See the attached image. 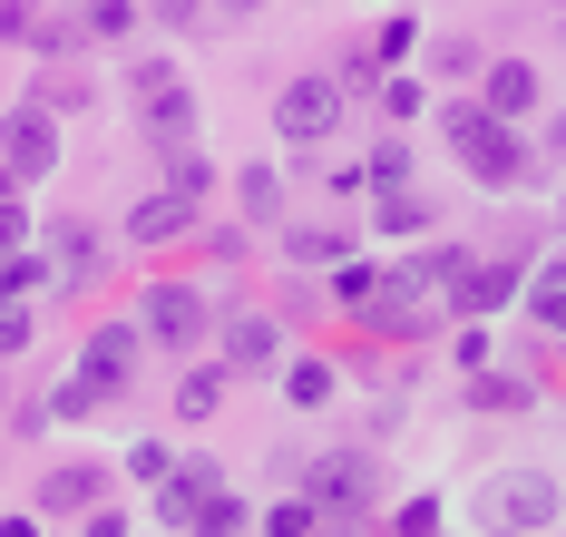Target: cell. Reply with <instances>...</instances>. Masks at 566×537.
Segmentation results:
<instances>
[{
	"label": "cell",
	"mask_w": 566,
	"mask_h": 537,
	"mask_svg": "<svg viewBox=\"0 0 566 537\" xmlns=\"http://www.w3.org/2000/svg\"><path fill=\"white\" fill-rule=\"evenodd\" d=\"M450 147H459V167L489 177V186H517V177H527V147H517V127L499 118V108H450Z\"/></svg>",
	"instance_id": "1"
},
{
	"label": "cell",
	"mask_w": 566,
	"mask_h": 537,
	"mask_svg": "<svg viewBox=\"0 0 566 537\" xmlns=\"http://www.w3.org/2000/svg\"><path fill=\"white\" fill-rule=\"evenodd\" d=\"M557 478L547 470H509V478H489V488H479V518H489V528H557Z\"/></svg>",
	"instance_id": "2"
},
{
	"label": "cell",
	"mask_w": 566,
	"mask_h": 537,
	"mask_svg": "<svg viewBox=\"0 0 566 537\" xmlns=\"http://www.w3.org/2000/svg\"><path fill=\"white\" fill-rule=\"evenodd\" d=\"M137 108H147V137L157 147H196V98H186L176 60H137Z\"/></svg>",
	"instance_id": "3"
},
{
	"label": "cell",
	"mask_w": 566,
	"mask_h": 537,
	"mask_svg": "<svg viewBox=\"0 0 566 537\" xmlns=\"http://www.w3.org/2000/svg\"><path fill=\"white\" fill-rule=\"evenodd\" d=\"M303 508H313V518H361V508H371V460H361V450L313 460V470H303Z\"/></svg>",
	"instance_id": "4"
},
{
	"label": "cell",
	"mask_w": 566,
	"mask_h": 537,
	"mask_svg": "<svg viewBox=\"0 0 566 537\" xmlns=\"http://www.w3.org/2000/svg\"><path fill=\"white\" fill-rule=\"evenodd\" d=\"M274 137L283 147H323V137H342V88L333 78H293L274 98Z\"/></svg>",
	"instance_id": "5"
},
{
	"label": "cell",
	"mask_w": 566,
	"mask_h": 537,
	"mask_svg": "<svg viewBox=\"0 0 566 537\" xmlns=\"http://www.w3.org/2000/svg\"><path fill=\"white\" fill-rule=\"evenodd\" d=\"M137 333H147V343H167V352H186V343L206 333V294H196V284H157L147 313H137Z\"/></svg>",
	"instance_id": "6"
},
{
	"label": "cell",
	"mask_w": 566,
	"mask_h": 537,
	"mask_svg": "<svg viewBox=\"0 0 566 537\" xmlns=\"http://www.w3.org/2000/svg\"><path fill=\"white\" fill-rule=\"evenodd\" d=\"M137 323H108V333H88V352H78V381H88V401H108V391H127V371H137Z\"/></svg>",
	"instance_id": "7"
},
{
	"label": "cell",
	"mask_w": 566,
	"mask_h": 537,
	"mask_svg": "<svg viewBox=\"0 0 566 537\" xmlns=\"http://www.w3.org/2000/svg\"><path fill=\"white\" fill-rule=\"evenodd\" d=\"M0 157H10V177H50V167H59L50 108H10V118H0Z\"/></svg>",
	"instance_id": "8"
},
{
	"label": "cell",
	"mask_w": 566,
	"mask_h": 537,
	"mask_svg": "<svg viewBox=\"0 0 566 537\" xmlns=\"http://www.w3.org/2000/svg\"><path fill=\"white\" fill-rule=\"evenodd\" d=\"M537 88H547V78H537L527 60H489V108H499V118H527Z\"/></svg>",
	"instance_id": "9"
},
{
	"label": "cell",
	"mask_w": 566,
	"mask_h": 537,
	"mask_svg": "<svg viewBox=\"0 0 566 537\" xmlns=\"http://www.w3.org/2000/svg\"><path fill=\"white\" fill-rule=\"evenodd\" d=\"M127 225H137L147 244H167V235H186V225H196V196H176V186H167V196H147Z\"/></svg>",
	"instance_id": "10"
},
{
	"label": "cell",
	"mask_w": 566,
	"mask_h": 537,
	"mask_svg": "<svg viewBox=\"0 0 566 537\" xmlns=\"http://www.w3.org/2000/svg\"><path fill=\"white\" fill-rule=\"evenodd\" d=\"M226 361L234 371H264V361H274V323H264V313H234L226 323Z\"/></svg>",
	"instance_id": "11"
},
{
	"label": "cell",
	"mask_w": 566,
	"mask_h": 537,
	"mask_svg": "<svg viewBox=\"0 0 566 537\" xmlns=\"http://www.w3.org/2000/svg\"><path fill=\"white\" fill-rule=\"evenodd\" d=\"M40 508H50V518H78V508H98V470H50Z\"/></svg>",
	"instance_id": "12"
},
{
	"label": "cell",
	"mask_w": 566,
	"mask_h": 537,
	"mask_svg": "<svg viewBox=\"0 0 566 537\" xmlns=\"http://www.w3.org/2000/svg\"><path fill=\"white\" fill-rule=\"evenodd\" d=\"M527 313H537L547 333H566V264H537V274H527Z\"/></svg>",
	"instance_id": "13"
},
{
	"label": "cell",
	"mask_w": 566,
	"mask_h": 537,
	"mask_svg": "<svg viewBox=\"0 0 566 537\" xmlns=\"http://www.w3.org/2000/svg\"><path fill=\"white\" fill-rule=\"evenodd\" d=\"M283 391H293L303 411H313V401H333V361H293V371H283Z\"/></svg>",
	"instance_id": "14"
},
{
	"label": "cell",
	"mask_w": 566,
	"mask_h": 537,
	"mask_svg": "<svg viewBox=\"0 0 566 537\" xmlns=\"http://www.w3.org/2000/svg\"><path fill=\"white\" fill-rule=\"evenodd\" d=\"M234 196H244V206H254V215H274V206H283V186H274V167H244V177H234Z\"/></svg>",
	"instance_id": "15"
},
{
	"label": "cell",
	"mask_w": 566,
	"mask_h": 537,
	"mask_svg": "<svg viewBox=\"0 0 566 537\" xmlns=\"http://www.w3.org/2000/svg\"><path fill=\"white\" fill-rule=\"evenodd\" d=\"M216 401H226V381H216V371H196V381L176 391V411H186V420H206V411H216Z\"/></svg>",
	"instance_id": "16"
},
{
	"label": "cell",
	"mask_w": 566,
	"mask_h": 537,
	"mask_svg": "<svg viewBox=\"0 0 566 537\" xmlns=\"http://www.w3.org/2000/svg\"><path fill=\"white\" fill-rule=\"evenodd\" d=\"M20 343H30V313H20V303H10V294H0V361H10V352H20Z\"/></svg>",
	"instance_id": "17"
},
{
	"label": "cell",
	"mask_w": 566,
	"mask_h": 537,
	"mask_svg": "<svg viewBox=\"0 0 566 537\" xmlns=\"http://www.w3.org/2000/svg\"><path fill=\"white\" fill-rule=\"evenodd\" d=\"M293 254H303V264H333V254H342V235H323V225H303V235H293Z\"/></svg>",
	"instance_id": "18"
},
{
	"label": "cell",
	"mask_w": 566,
	"mask_h": 537,
	"mask_svg": "<svg viewBox=\"0 0 566 537\" xmlns=\"http://www.w3.org/2000/svg\"><path fill=\"white\" fill-rule=\"evenodd\" d=\"M20 235H30V215H20V206H10V196H0V264H10V254H20Z\"/></svg>",
	"instance_id": "19"
},
{
	"label": "cell",
	"mask_w": 566,
	"mask_h": 537,
	"mask_svg": "<svg viewBox=\"0 0 566 537\" xmlns=\"http://www.w3.org/2000/svg\"><path fill=\"white\" fill-rule=\"evenodd\" d=\"M157 20H167V30H186V20H206V0H157Z\"/></svg>",
	"instance_id": "20"
},
{
	"label": "cell",
	"mask_w": 566,
	"mask_h": 537,
	"mask_svg": "<svg viewBox=\"0 0 566 537\" xmlns=\"http://www.w3.org/2000/svg\"><path fill=\"white\" fill-rule=\"evenodd\" d=\"M10 186H20V177H10V157H0V196H10Z\"/></svg>",
	"instance_id": "21"
},
{
	"label": "cell",
	"mask_w": 566,
	"mask_h": 537,
	"mask_svg": "<svg viewBox=\"0 0 566 537\" xmlns=\"http://www.w3.org/2000/svg\"><path fill=\"white\" fill-rule=\"evenodd\" d=\"M226 10H234V20H244V10H254V0H226Z\"/></svg>",
	"instance_id": "22"
}]
</instances>
